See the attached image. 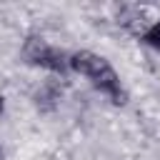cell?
I'll return each instance as SVG.
<instances>
[{
	"instance_id": "2",
	"label": "cell",
	"mask_w": 160,
	"mask_h": 160,
	"mask_svg": "<svg viewBox=\"0 0 160 160\" xmlns=\"http://www.w3.org/2000/svg\"><path fill=\"white\" fill-rule=\"evenodd\" d=\"M22 58L35 65V68H42L48 72H58L62 75L70 65H68V55L60 50V48H52L42 35H30L22 45Z\"/></svg>"
},
{
	"instance_id": "7",
	"label": "cell",
	"mask_w": 160,
	"mask_h": 160,
	"mask_svg": "<svg viewBox=\"0 0 160 160\" xmlns=\"http://www.w3.org/2000/svg\"><path fill=\"white\" fill-rule=\"evenodd\" d=\"M2 158H5V155H2V148H0V160H2Z\"/></svg>"
},
{
	"instance_id": "5",
	"label": "cell",
	"mask_w": 160,
	"mask_h": 160,
	"mask_svg": "<svg viewBox=\"0 0 160 160\" xmlns=\"http://www.w3.org/2000/svg\"><path fill=\"white\" fill-rule=\"evenodd\" d=\"M140 40H142L148 48H152V50H158V52H160V18H158V20H155V22H152L142 35H140Z\"/></svg>"
},
{
	"instance_id": "4",
	"label": "cell",
	"mask_w": 160,
	"mask_h": 160,
	"mask_svg": "<svg viewBox=\"0 0 160 160\" xmlns=\"http://www.w3.org/2000/svg\"><path fill=\"white\" fill-rule=\"evenodd\" d=\"M32 100H35L38 110H42V112H52V110L60 105V100H62V88H60V82H55V80L42 82V85L35 90Z\"/></svg>"
},
{
	"instance_id": "3",
	"label": "cell",
	"mask_w": 160,
	"mask_h": 160,
	"mask_svg": "<svg viewBox=\"0 0 160 160\" xmlns=\"http://www.w3.org/2000/svg\"><path fill=\"white\" fill-rule=\"evenodd\" d=\"M152 10L148 8V5H122L120 10H118V25H122L125 30H130L132 35H142L158 18H152L150 15Z\"/></svg>"
},
{
	"instance_id": "1",
	"label": "cell",
	"mask_w": 160,
	"mask_h": 160,
	"mask_svg": "<svg viewBox=\"0 0 160 160\" xmlns=\"http://www.w3.org/2000/svg\"><path fill=\"white\" fill-rule=\"evenodd\" d=\"M68 65H70V70L85 75L100 92H105L112 100V105H125L128 102V92L122 90L115 68L102 55L90 52V50H78V52H72L68 58Z\"/></svg>"
},
{
	"instance_id": "6",
	"label": "cell",
	"mask_w": 160,
	"mask_h": 160,
	"mask_svg": "<svg viewBox=\"0 0 160 160\" xmlns=\"http://www.w3.org/2000/svg\"><path fill=\"white\" fill-rule=\"evenodd\" d=\"M2 112H5V98L0 95V115H2Z\"/></svg>"
}]
</instances>
